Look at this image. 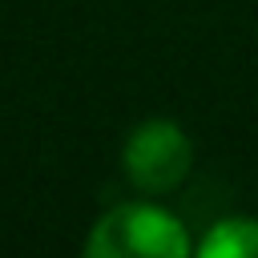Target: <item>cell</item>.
Returning <instances> with one entry per match:
<instances>
[{"label": "cell", "instance_id": "6da1fadb", "mask_svg": "<svg viewBox=\"0 0 258 258\" xmlns=\"http://www.w3.org/2000/svg\"><path fill=\"white\" fill-rule=\"evenodd\" d=\"M189 250L185 226L153 202L113 206L93 222L85 242L89 258H185Z\"/></svg>", "mask_w": 258, "mask_h": 258}, {"label": "cell", "instance_id": "7a4b0ae2", "mask_svg": "<svg viewBox=\"0 0 258 258\" xmlns=\"http://www.w3.org/2000/svg\"><path fill=\"white\" fill-rule=\"evenodd\" d=\"M121 169L141 194H169L194 169V141L169 117H149L133 125L121 149Z\"/></svg>", "mask_w": 258, "mask_h": 258}, {"label": "cell", "instance_id": "3957f363", "mask_svg": "<svg viewBox=\"0 0 258 258\" xmlns=\"http://www.w3.org/2000/svg\"><path fill=\"white\" fill-rule=\"evenodd\" d=\"M202 258H258V218H222L198 246Z\"/></svg>", "mask_w": 258, "mask_h": 258}]
</instances>
